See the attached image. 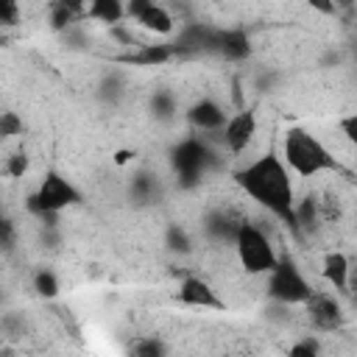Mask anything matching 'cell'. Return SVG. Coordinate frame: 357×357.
<instances>
[{
  "label": "cell",
  "mask_w": 357,
  "mask_h": 357,
  "mask_svg": "<svg viewBox=\"0 0 357 357\" xmlns=\"http://www.w3.org/2000/svg\"><path fill=\"white\" fill-rule=\"evenodd\" d=\"M28 170V156L25 153H11L8 162H6V173L11 178H22V173Z\"/></svg>",
  "instance_id": "4316f807"
},
{
  "label": "cell",
  "mask_w": 357,
  "mask_h": 357,
  "mask_svg": "<svg viewBox=\"0 0 357 357\" xmlns=\"http://www.w3.org/2000/svg\"><path fill=\"white\" fill-rule=\"evenodd\" d=\"M126 17H131L137 25H142L145 31H153L159 36H170L173 28H176L173 14L165 6L151 3V0H131L126 6Z\"/></svg>",
  "instance_id": "ba28073f"
},
{
  "label": "cell",
  "mask_w": 357,
  "mask_h": 357,
  "mask_svg": "<svg viewBox=\"0 0 357 357\" xmlns=\"http://www.w3.org/2000/svg\"><path fill=\"white\" fill-rule=\"evenodd\" d=\"M156 195H159V184L151 173H137L131 178V198L137 204H151Z\"/></svg>",
  "instance_id": "ffe728a7"
},
{
  "label": "cell",
  "mask_w": 357,
  "mask_h": 357,
  "mask_svg": "<svg viewBox=\"0 0 357 357\" xmlns=\"http://www.w3.org/2000/svg\"><path fill=\"white\" fill-rule=\"evenodd\" d=\"M234 181L251 201H257L262 209H268L273 218H279L293 231V237H298L296 218H293V204H296L293 178L279 153L268 151V153L257 156L254 162H248L245 167H240L234 173Z\"/></svg>",
  "instance_id": "6da1fadb"
},
{
  "label": "cell",
  "mask_w": 357,
  "mask_h": 357,
  "mask_svg": "<svg viewBox=\"0 0 357 357\" xmlns=\"http://www.w3.org/2000/svg\"><path fill=\"white\" fill-rule=\"evenodd\" d=\"M234 251H237V259H240L243 271L251 273V276L271 273V268H273L276 259H279V254H276L273 243L268 240V234H265L259 226L248 223V220H243V226H240V231H237Z\"/></svg>",
  "instance_id": "5b68a950"
},
{
  "label": "cell",
  "mask_w": 357,
  "mask_h": 357,
  "mask_svg": "<svg viewBox=\"0 0 357 357\" xmlns=\"http://www.w3.org/2000/svg\"><path fill=\"white\" fill-rule=\"evenodd\" d=\"M215 151L209 148V142L204 137H184L173 151H170V165L176 170L178 187L192 190L201 184L204 173L209 167H215Z\"/></svg>",
  "instance_id": "3957f363"
},
{
  "label": "cell",
  "mask_w": 357,
  "mask_h": 357,
  "mask_svg": "<svg viewBox=\"0 0 357 357\" xmlns=\"http://www.w3.org/2000/svg\"><path fill=\"white\" fill-rule=\"evenodd\" d=\"M75 204H81L78 187H75L70 178H64L61 173L47 170L45 178L39 181V187L28 195V204H25V206H28V212L36 215V218H50V215H59L61 209L75 206Z\"/></svg>",
  "instance_id": "277c9868"
},
{
  "label": "cell",
  "mask_w": 357,
  "mask_h": 357,
  "mask_svg": "<svg viewBox=\"0 0 357 357\" xmlns=\"http://www.w3.org/2000/svg\"><path fill=\"white\" fill-rule=\"evenodd\" d=\"M114 61L117 64H126V67H159V64L173 61V50H170L167 42H162V45L139 42L137 47H131L126 53H117Z\"/></svg>",
  "instance_id": "4fadbf2b"
},
{
  "label": "cell",
  "mask_w": 357,
  "mask_h": 357,
  "mask_svg": "<svg viewBox=\"0 0 357 357\" xmlns=\"http://www.w3.org/2000/svg\"><path fill=\"white\" fill-rule=\"evenodd\" d=\"M22 134V120L17 112H3L0 114V137H17Z\"/></svg>",
  "instance_id": "d4e9b609"
},
{
  "label": "cell",
  "mask_w": 357,
  "mask_h": 357,
  "mask_svg": "<svg viewBox=\"0 0 357 357\" xmlns=\"http://www.w3.org/2000/svg\"><path fill=\"white\" fill-rule=\"evenodd\" d=\"M0 215H3V212H0Z\"/></svg>",
  "instance_id": "d6a6232c"
},
{
  "label": "cell",
  "mask_w": 357,
  "mask_h": 357,
  "mask_svg": "<svg viewBox=\"0 0 357 357\" xmlns=\"http://www.w3.org/2000/svg\"><path fill=\"white\" fill-rule=\"evenodd\" d=\"M268 282H265V290L268 296L276 301V304H284V307H293V304H304L315 290L310 287V282L304 279L301 268L287 257L282 254L276 259V265L271 268V273H265Z\"/></svg>",
  "instance_id": "8992f818"
},
{
  "label": "cell",
  "mask_w": 357,
  "mask_h": 357,
  "mask_svg": "<svg viewBox=\"0 0 357 357\" xmlns=\"http://www.w3.org/2000/svg\"><path fill=\"white\" fill-rule=\"evenodd\" d=\"M14 240H17V229H14V223H11L8 218L0 215V248H11Z\"/></svg>",
  "instance_id": "f1b7e54d"
},
{
  "label": "cell",
  "mask_w": 357,
  "mask_h": 357,
  "mask_svg": "<svg viewBox=\"0 0 357 357\" xmlns=\"http://www.w3.org/2000/svg\"><path fill=\"white\" fill-rule=\"evenodd\" d=\"M0 326H3V332L6 335H11V337H20L22 332H25V321H22V315H3V321H0Z\"/></svg>",
  "instance_id": "83f0119b"
},
{
  "label": "cell",
  "mask_w": 357,
  "mask_h": 357,
  "mask_svg": "<svg viewBox=\"0 0 357 357\" xmlns=\"http://www.w3.org/2000/svg\"><path fill=\"white\" fill-rule=\"evenodd\" d=\"M240 226H243V218H237V215H231V212H226V209H212V212L204 218V231H206V237L215 240V243H229V245H234Z\"/></svg>",
  "instance_id": "9a60e30c"
},
{
  "label": "cell",
  "mask_w": 357,
  "mask_h": 357,
  "mask_svg": "<svg viewBox=\"0 0 357 357\" xmlns=\"http://www.w3.org/2000/svg\"><path fill=\"white\" fill-rule=\"evenodd\" d=\"M165 245H167V251H173V254H190V251H192V237L187 234L184 226L173 223V226L165 229Z\"/></svg>",
  "instance_id": "44dd1931"
},
{
  "label": "cell",
  "mask_w": 357,
  "mask_h": 357,
  "mask_svg": "<svg viewBox=\"0 0 357 357\" xmlns=\"http://www.w3.org/2000/svg\"><path fill=\"white\" fill-rule=\"evenodd\" d=\"M123 95H126V78H123L117 70L106 73V75L100 78V84H98V98H100L103 103H112V106H114Z\"/></svg>",
  "instance_id": "d6986e66"
},
{
  "label": "cell",
  "mask_w": 357,
  "mask_h": 357,
  "mask_svg": "<svg viewBox=\"0 0 357 357\" xmlns=\"http://www.w3.org/2000/svg\"><path fill=\"white\" fill-rule=\"evenodd\" d=\"M20 22V6L14 0H0V28H14Z\"/></svg>",
  "instance_id": "484cf974"
},
{
  "label": "cell",
  "mask_w": 357,
  "mask_h": 357,
  "mask_svg": "<svg viewBox=\"0 0 357 357\" xmlns=\"http://www.w3.org/2000/svg\"><path fill=\"white\" fill-rule=\"evenodd\" d=\"M340 128H343V137H346L349 142H354V139H357V114H346V117L340 120Z\"/></svg>",
  "instance_id": "4dcf8cb0"
},
{
  "label": "cell",
  "mask_w": 357,
  "mask_h": 357,
  "mask_svg": "<svg viewBox=\"0 0 357 357\" xmlns=\"http://www.w3.org/2000/svg\"><path fill=\"white\" fill-rule=\"evenodd\" d=\"M282 162L287 165V170L310 178L318 173H340L343 165L337 162V156H332V151L307 128L293 126L284 131L282 139Z\"/></svg>",
  "instance_id": "7a4b0ae2"
},
{
  "label": "cell",
  "mask_w": 357,
  "mask_h": 357,
  "mask_svg": "<svg viewBox=\"0 0 357 357\" xmlns=\"http://www.w3.org/2000/svg\"><path fill=\"white\" fill-rule=\"evenodd\" d=\"M287 357H321V354H318V346L312 340H301V343L290 346V354Z\"/></svg>",
  "instance_id": "f546056e"
},
{
  "label": "cell",
  "mask_w": 357,
  "mask_h": 357,
  "mask_svg": "<svg viewBox=\"0 0 357 357\" xmlns=\"http://www.w3.org/2000/svg\"><path fill=\"white\" fill-rule=\"evenodd\" d=\"M251 53V39L243 28H215L209 56H220L226 61H243Z\"/></svg>",
  "instance_id": "8fae6325"
},
{
  "label": "cell",
  "mask_w": 357,
  "mask_h": 357,
  "mask_svg": "<svg viewBox=\"0 0 357 357\" xmlns=\"http://www.w3.org/2000/svg\"><path fill=\"white\" fill-rule=\"evenodd\" d=\"M178 301L184 307H198V310H223V298L218 296V290L201 279V276H184L178 284Z\"/></svg>",
  "instance_id": "7c38bea8"
},
{
  "label": "cell",
  "mask_w": 357,
  "mask_h": 357,
  "mask_svg": "<svg viewBox=\"0 0 357 357\" xmlns=\"http://www.w3.org/2000/svg\"><path fill=\"white\" fill-rule=\"evenodd\" d=\"M98 22H109V25H120V20L126 17V6L120 0H95L86 6V14Z\"/></svg>",
  "instance_id": "ac0fdd59"
},
{
  "label": "cell",
  "mask_w": 357,
  "mask_h": 357,
  "mask_svg": "<svg viewBox=\"0 0 357 357\" xmlns=\"http://www.w3.org/2000/svg\"><path fill=\"white\" fill-rule=\"evenodd\" d=\"M151 112H153L156 120H170L176 114V98H173V92H165V89L156 92L151 98Z\"/></svg>",
  "instance_id": "7402d4cb"
},
{
  "label": "cell",
  "mask_w": 357,
  "mask_h": 357,
  "mask_svg": "<svg viewBox=\"0 0 357 357\" xmlns=\"http://www.w3.org/2000/svg\"><path fill=\"white\" fill-rule=\"evenodd\" d=\"M212 36H215V25H209V22H184L167 45L173 50V59H195V56H209Z\"/></svg>",
  "instance_id": "52a82bcc"
},
{
  "label": "cell",
  "mask_w": 357,
  "mask_h": 357,
  "mask_svg": "<svg viewBox=\"0 0 357 357\" xmlns=\"http://www.w3.org/2000/svg\"><path fill=\"white\" fill-rule=\"evenodd\" d=\"M33 290H36L39 296H45V298H53V296L59 293V279H56L50 271H36V276H33Z\"/></svg>",
  "instance_id": "603a6c76"
},
{
  "label": "cell",
  "mask_w": 357,
  "mask_h": 357,
  "mask_svg": "<svg viewBox=\"0 0 357 357\" xmlns=\"http://www.w3.org/2000/svg\"><path fill=\"white\" fill-rule=\"evenodd\" d=\"M321 273L324 279L340 290V293H349V276H351V268H349V257L343 251H329L321 262Z\"/></svg>",
  "instance_id": "2e32d148"
},
{
  "label": "cell",
  "mask_w": 357,
  "mask_h": 357,
  "mask_svg": "<svg viewBox=\"0 0 357 357\" xmlns=\"http://www.w3.org/2000/svg\"><path fill=\"white\" fill-rule=\"evenodd\" d=\"M134 357H165V343L159 337H142L134 346Z\"/></svg>",
  "instance_id": "cb8c5ba5"
},
{
  "label": "cell",
  "mask_w": 357,
  "mask_h": 357,
  "mask_svg": "<svg viewBox=\"0 0 357 357\" xmlns=\"http://www.w3.org/2000/svg\"><path fill=\"white\" fill-rule=\"evenodd\" d=\"M293 218H296L298 237H301V231H312L321 223V201L315 195H304L301 201L293 204Z\"/></svg>",
  "instance_id": "e0dca14e"
},
{
  "label": "cell",
  "mask_w": 357,
  "mask_h": 357,
  "mask_svg": "<svg viewBox=\"0 0 357 357\" xmlns=\"http://www.w3.org/2000/svg\"><path fill=\"white\" fill-rule=\"evenodd\" d=\"M304 307H307V318H310L315 332H337L343 326V310L332 296L312 293L304 301Z\"/></svg>",
  "instance_id": "30bf717a"
},
{
  "label": "cell",
  "mask_w": 357,
  "mask_h": 357,
  "mask_svg": "<svg viewBox=\"0 0 357 357\" xmlns=\"http://www.w3.org/2000/svg\"><path fill=\"white\" fill-rule=\"evenodd\" d=\"M257 134V114L254 109H240L237 114H231L226 120V126L220 128V142L231 151V153H243L248 148V142Z\"/></svg>",
  "instance_id": "9c48e42d"
},
{
  "label": "cell",
  "mask_w": 357,
  "mask_h": 357,
  "mask_svg": "<svg viewBox=\"0 0 357 357\" xmlns=\"http://www.w3.org/2000/svg\"><path fill=\"white\" fill-rule=\"evenodd\" d=\"M131 156H134L131 151H117V156H114V162H120V165H123V162H128Z\"/></svg>",
  "instance_id": "1f68e13d"
},
{
  "label": "cell",
  "mask_w": 357,
  "mask_h": 357,
  "mask_svg": "<svg viewBox=\"0 0 357 357\" xmlns=\"http://www.w3.org/2000/svg\"><path fill=\"white\" fill-rule=\"evenodd\" d=\"M187 120H190V126H192V128H198V131L218 134V131L226 126L229 114H226V112H223V106H220V103H215L212 98H201L198 103H192V106H190Z\"/></svg>",
  "instance_id": "5bb4252c"
}]
</instances>
